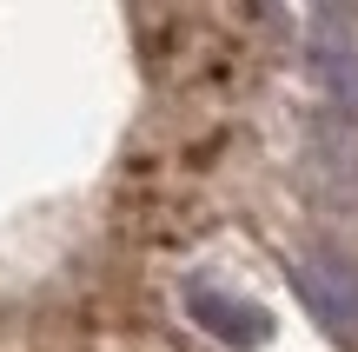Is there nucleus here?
Segmentation results:
<instances>
[{
    "mask_svg": "<svg viewBox=\"0 0 358 352\" xmlns=\"http://www.w3.org/2000/svg\"><path fill=\"white\" fill-rule=\"evenodd\" d=\"M192 319H199L213 339H226V346H259V339L272 332L259 306L226 300V293H213V286H192Z\"/></svg>",
    "mask_w": 358,
    "mask_h": 352,
    "instance_id": "2",
    "label": "nucleus"
},
{
    "mask_svg": "<svg viewBox=\"0 0 358 352\" xmlns=\"http://www.w3.org/2000/svg\"><path fill=\"white\" fill-rule=\"evenodd\" d=\"M306 293H312V306H319V319L332 332H358V273L345 260L319 253V260L306 266Z\"/></svg>",
    "mask_w": 358,
    "mask_h": 352,
    "instance_id": "1",
    "label": "nucleus"
}]
</instances>
